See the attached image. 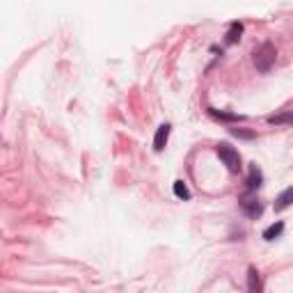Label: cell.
Here are the masks:
<instances>
[{"label":"cell","mask_w":293,"mask_h":293,"mask_svg":"<svg viewBox=\"0 0 293 293\" xmlns=\"http://www.w3.org/2000/svg\"><path fill=\"white\" fill-rule=\"evenodd\" d=\"M277 60V48L273 46V41H263L252 51V62H254V69L259 74H268Z\"/></svg>","instance_id":"1"},{"label":"cell","mask_w":293,"mask_h":293,"mask_svg":"<svg viewBox=\"0 0 293 293\" xmlns=\"http://www.w3.org/2000/svg\"><path fill=\"white\" fill-rule=\"evenodd\" d=\"M215 154H218V158L222 160V165H227V170L232 174H238L243 170L241 165V154L234 149L232 144H227V142H220L218 147H215Z\"/></svg>","instance_id":"2"},{"label":"cell","mask_w":293,"mask_h":293,"mask_svg":"<svg viewBox=\"0 0 293 293\" xmlns=\"http://www.w3.org/2000/svg\"><path fill=\"white\" fill-rule=\"evenodd\" d=\"M238 206H241V211L250 220H259L263 215V202L252 190H245V193L238 197Z\"/></svg>","instance_id":"3"},{"label":"cell","mask_w":293,"mask_h":293,"mask_svg":"<svg viewBox=\"0 0 293 293\" xmlns=\"http://www.w3.org/2000/svg\"><path fill=\"white\" fill-rule=\"evenodd\" d=\"M261 183H263L261 167L256 165V163H250V167H248V179H245V190H252V193H256V190L261 188Z\"/></svg>","instance_id":"4"},{"label":"cell","mask_w":293,"mask_h":293,"mask_svg":"<svg viewBox=\"0 0 293 293\" xmlns=\"http://www.w3.org/2000/svg\"><path fill=\"white\" fill-rule=\"evenodd\" d=\"M170 133H172V126L170 124H160L156 128V136H154V151H160L167 147V140H170Z\"/></svg>","instance_id":"5"},{"label":"cell","mask_w":293,"mask_h":293,"mask_svg":"<svg viewBox=\"0 0 293 293\" xmlns=\"http://www.w3.org/2000/svg\"><path fill=\"white\" fill-rule=\"evenodd\" d=\"M291 204H293V186H289V188L282 190L277 195V199H275V213H282V211L289 209Z\"/></svg>","instance_id":"6"},{"label":"cell","mask_w":293,"mask_h":293,"mask_svg":"<svg viewBox=\"0 0 293 293\" xmlns=\"http://www.w3.org/2000/svg\"><path fill=\"white\" fill-rule=\"evenodd\" d=\"M241 35H243V23H238V21L229 23V30H227V35H225V44L227 46L236 44V41L241 39Z\"/></svg>","instance_id":"7"},{"label":"cell","mask_w":293,"mask_h":293,"mask_svg":"<svg viewBox=\"0 0 293 293\" xmlns=\"http://www.w3.org/2000/svg\"><path fill=\"white\" fill-rule=\"evenodd\" d=\"M282 232H284V222L282 220H277V222H273L271 227H266L263 229V241H275V238H279L282 236Z\"/></svg>","instance_id":"8"},{"label":"cell","mask_w":293,"mask_h":293,"mask_svg":"<svg viewBox=\"0 0 293 293\" xmlns=\"http://www.w3.org/2000/svg\"><path fill=\"white\" fill-rule=\"evenodd\" d=\"M248 289L250 291H263V282L261 277H259V273H256V268H248Z\"/></svg>","instance_id":"9"},{"label":"cell","mask_w":293,"mask_h":293,"mask_svg":"<svg viewBox=\"0 0 293 293\" xmlns=\"http://www.w3.org/2000/svg\"><path fill=\"white\" fill-rule=\"evenodd\" d=\"M209 115L213 117V119H218V121H243V119H245V117H241V115L220 113V110H215V108H209Z\"/></svg>","instance_id":"10"},{"label":"cell","mask_w":293,"mask_h":293,"mask_svg":"<svg viewBox=\"0 0 293 293\" xmlns=\"http://www.w3.org/2000/svg\"><path fill=\"white\" fill-rule=\"evenodd\" d=\"M172 190H174V195L179 197V199H183V202H188L190 197V190H188V186H186V183H183V181H174V186H172Z\"/></svg>","instance_id":"11"},{"label":"cell","mask_w":293,"mask_h":293,"mask_svg":"<svg viewBox=\"0 0 293 293\" xmlns=\"http://www.w3.org/2000/svg\"><path fill=\"white\" fill-rule=\"evenodd\" d=\"M266 121L275 124V126H279V124H293V113L289 110V113H282V115H271V117H266Z\"/></svg>","instance_id":"12"},{"label":"cell","mask_w":293,"mask_h":293,"mask_svg":"<svg viewBox=\"0 0 293 293\" xmlns=\"http://www.w3.org/2000/svg\"><path fill=\"white\" fill-rule=\"evenodd\" d=\"M229 133L234 137H238V140H254L256 137L254 131H248V128H229Z\"/></svg>","instance_id":"13"}]
</instances>
